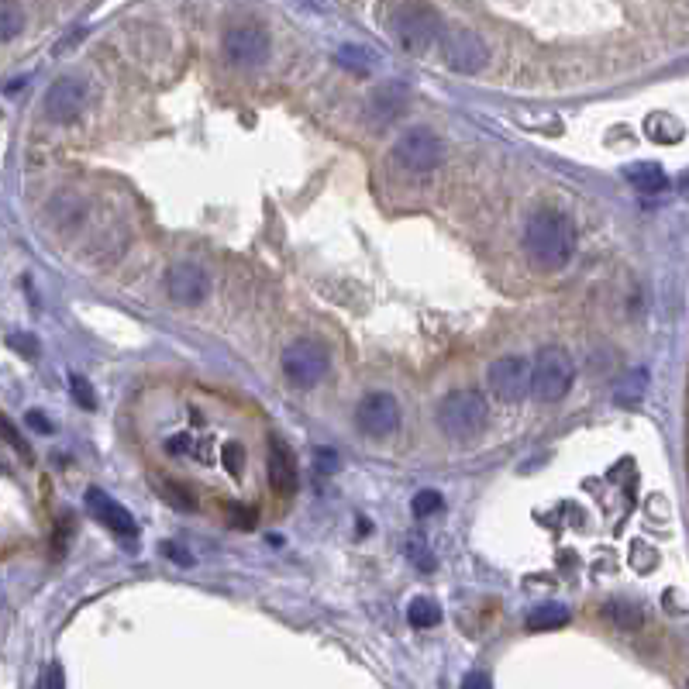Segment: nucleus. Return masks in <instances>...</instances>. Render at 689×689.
I'll use <instances>...</instances> for the list:
<instances>
[{"label": "nucleus", "mask_w": 689, "mask_h": 689, "mask_svg": "<svg viewBox=\"0 0 689 689\" xmlns=\"http://www.w3.org/2000/svg\"><path fill=\"white\" fill-rule=\"evenodd\" d=\"M524 252L538 269L555 273L576 255V228L559 211H538L524 228Z\"/></svg>", "instance_id": "f257e3e1"}, {"label": "nucleus", "mask_w": 689, "mask_h": 689, "mask_svg": "<svg viewBox=\"0 0 689 689\" xmlns=\"http://www.w3.org/2000/svg\"><path fill=\"white\" fill-rule=\"evenodd\" d=\"M435 421H438L441 435H448L455 441H469V438L483 435L486 421H490V407H486L483 393L455 390V393H448V397H441Z\"/></svg>", "instance_id": "f03ea898"}, {"label": "nucleus", "mask_w": 689, "mask_h": 689, "mask_svg": "<svg viewBox=\"0 0 689 689\" xmlns=\"http://www.w3.org/2000/svg\"><path fill=\"white\" fill-rule=\"evenodd\" d=\"M576 383V366H572L569 352L559 345H548L534 355L531 362V397L541 404H559L565 393Z\"/></svg>", "instance_id": "7ed1b4c3"}, {"label": "nucleus", "mask_w": 689, "mask_h": 689, "mask_svg": "<svg viewBox=\"0 0 689 689\" xmlns=\"http://www.w3.org/2000/svg\"><path fill=\"white\" fill-rule=\"evenodd\" d=\"M441 32H445V25L428 4H404L393 14V35H397L400 49H407L410 56H421L431 45H438Z\"/></svg>", "instance_id": "20e7f679"}, {"label": "nucleus", "mask_w": 689, "mask_h": 689, "mask_svg": "<svg viewBox=\"0 0 689 689\" xmlns=\"http://www.w3.org/2000/svg\"><path fill=\"white\" fill-rule=\"evenodd\" d=\"M393 162L407 176H428L441 166V138L431 128H410L393 142Z\"/></svg>", "instance_id": "39448f33"}, {"label": "nucleus", "mask_w": 689, "mask_h": 689, "mask_svg": "<svg viewBox=\"0 0 689 689\" xmlns=\"http://www.w3.org/2000/svg\"><path fill=\"white\" fill-rule=\"evenodd\" d=\"M328 362V352L317 342H307V338L283 348V373L297 390H311V386L321 383L328 376Z\"/></svg>", "instance_id": "423d86ee"}, {"label": "nucleus", "mask_w": 689, "mask_h": 689, "mask_svg": "<svg viewBox=\"0 0 689 689\" xmlns=\"http://www.w3.org/2000/svg\"><path fill=\"white\" fill-rule=\"evenodd\" d=\"M438 45H441V63L455 69V73H479L486 66V59H490L486 42L476 32H469V28H445Z\"/></svg>", "instance_id": "0eeeda50"}, {"label": "nucleus", "mask_w": 689, "mask_h": 689, "mask_svg": "<svg viewBox=\"0 0 689 689\" xmlns=\"http://www.w3.org/2000/svg\"><path fill=\"white\" fill-rule=\"evenodd\" d=\"M355 424L369 438H390L400 431V404L393 393H366L355 407Z\"/></svg>", "instance_id": "6e6552de"}, {"label": "nucleus", "mask_w": 689, "mask_h": 689, "mask_svg": "<svg viewBox=\"0 0 689 689\" xmlns=\"http://www.w3.org/2000/svg\"><path fill=\"white\" fill-rule=\"evenodd\" d=\"M87 100H90L87 83L76 80V76H63V80H56L45 90L42 111H45V118L56 121V125H69V121H76L87 111Z\"/></svg>", "instance_id": "1a4fd4ad"}, {"label": "nucleus", "mask_w": 689, "mask_h": 689, "mask_svg": "<svg viewBox=\"0 0 689 689\" xmlns=\"http://www.w3.org/2000/svg\"><path fill=\"white\" fill-rule=\"evenodd\" d=\"M486 383H490V390L500 400L517 404V400H524L531 393V362L524 355H503V359H497L486 369Z\"/></svg>", "instance_id": "9d476101"}, {"label": "nucleus", "mask_w": 689, "mask_h": 689, "mask_svg": "<svg viewBox=\"0 0 689 689\" xmlns=\"http://www.w3.org/2000/svg\"><path fill=\"white\" fill-rule=\"evenodd\" d=\"M224 59H228L231 66H242V69H252V66H262L269 56V35L262 32V28L255 25H238V28H228L224 32Z\"/></svg>", "instance_id": "9b49d317"}, {"label": "nucleus", "mask_w": 689, "mask_h": 689, "mask_svg": "<svg viewBox=\"0 0 689 689\" xmlns=\"http://www.w3.org/2000/svg\"><path fill=\"white\" fill-rule=\"evenodd\" d=\"M166 293L183 307H193L211 293V276L193 262H176L166 269Z\"/></svg>", "instance_id": "f8f14e48"}, {"label": "nucleus", "mask_w": 689, "mask_h": 689, "mask_svg": "<svg viewBox=\"0 0 689 689\" xmlns=\"http://www.w3.org/2000/svg\"><path fill=\"white\" fill-rule=\"evenodd\" d=\"M87 510L97 517L100 524H104V528H111L118 534H128V538H131V534L138 531V524H135V517L128 514V507H121L114 497H107L100 486H90V490H87Z\"/></svg>", "instance_id": "ddd939ff"}, {"label": "nucleus", "mask_w": 689, "mask_h": 689, "mask_svg": "<svg viewBox=\"0 0 689 689\" xmlns=\"http://www.w3.org/2000/svg\"><path fill=\"white\" fill-rule=\"evenodd\" d=\"M269 486H273L280 497H293L300 486V472H297V459L293 452L283 445V441H269Z\"/></svg>", "instance_id": "4468645a"}, {"label": "nucleus", "mask_w": 689, "mask_h": 689, "mask_svg": "<svg viewBox=\"0 0 689 689\" xmlns=\"http://www.w3.org/2000/svg\"><path fill=\"white\" fill-rule=\"evenodd\" d=\"M624 180L638 193H648V197L669 190V176L658 162H631V166H624Z\"/></svg>", "instance_id": "2eb2a0df"}, {"label": "nucleus", "mask_w": 689, "mask_h": 689, "mask_svg": "<svg viewBox=\"0 0 689 689\" xmlns=\"http://www.w3.org/2000/svg\"><path fill=\"white\" fill-rule=\"evenodd\" d=\"M524 624H528V631H555V627L569 624V607H562V603H541V607L531 610Z\"/></svg>", "instance_id": "dca6fc26"}, {"label": "nucleus", "mask_w": 689, "mask_h": 689, "mask_svg": "<svg viewBox=\"0 0 689 689\" xmlns=\"http://www.w3.org/2000/svg\"><path fill=\"white\" fill-rule=\"evenodd\" d=\"M25 32V7L18 0H0V42H11Z\"/></svg>", "instance_id": "f3484780"}, {"label": "nucleus", "mask_w": 689, "mask_h": 689, "mask_svg": "<svg viewBox=\"0 0 689 689\" xmlns=\"http://www.w3.org/2000/svg\"><path fill=\"white\" fill-rule=\"evenodd\" d=\"M407 621L410 627H438L441 624V607L431 596H417L407 607Z\"/></svg>", "instance_id": "a211bd4d"}, {"label": "nucleus", "mask_w": 689, "mask_h": 689, "mask_svg": "<svg viewBox=\"0 0 689 689\" xmlns=\"http://www.w3.org/2000/svg\"><path fill=\"white\" fill-rule=\"evenodd\" d=\"M607 617L617 627H624V631H638V627L645 624V614H641V607H638V603H627V600L607 603Z\"/></svg>", "instance_id": "6ab92c4d"}, {"label": "nucleus", "mask_w": 689, "mask_h": 689, "mask_svg": "<svg viewBox=\"0 0 689 689\" xmlns=\"http://www.w3.org/2000/svg\"><path fill=\"white\" fill-rule=\"evenodd\" d=\"M641 397H645V373H631V376H627L624 383L614 390V400H617V404H627V407L638 404Z\"/></svg>", "instance_id": "aec40b11"}, {"label": "nucleus", "mask_w": 689, "mask_h": 689, "mask_svg": "<svg viewBox=\"0 0 689 689\" xmlns=\"http://www.w3.org/2000/svg\"><path fill=\"white\" fill-rule=\"evenodd\" d=\"M441 507H445V497H441L438 490H421L414 500H410V510H414V517H431V514H438Z\"/></svg>", "instance_id": "412c9836"}, {"label": "nucleus", "mask_w": 689, "mask_h": 689, "mask_svg": "<svg viewBox=\"0 0 689 689\" xmlns=\"http://www.w3.org/2000/svg\"><path fill=\"white\" fill-rule=\"evenodd\" d=\"M338 63L348 66V69H355V73H366L369 66H373V59H369V52L366 49H359V45H345V49H338Z\"/></svg>", "instance_id": "4be33fe9"}, {"label": "nucleus", "mask_w": 689, "mask_h": 689, "mask_svg": "<svg viewBox=\"0 0 689 689\" xmlns=\"http://www.w3.org/2000/svg\"><path fill=\"white\" fill-rule=\"evenodd\" d=\"M69 393H73V400L80 407H87V410H94L97 407V397H94V390H90V383L83 376H69Z\"/></svg>", "instance_id": "5701e85b"}, {"label": "nucleus", "mask_w": 689, "mask_h": 689, "mask_svg": "<svg viewBox=\"0 0 689 689\" xmlns=\"http://www.w3.org/2000/svg\"><path fill=\"white\" fill-rule=\"evenodd\" d=\"M221 459H224V469H231V476H242L245 472V448L238 445V441H228V445H224Z\"/></svg>", "instance_id": "b1692460"}, {"label": "nucleus", "mask_w": 689, "mask_h": 689, "mask_svg": "<svg viewBox=\"0 0 689 689\" xmlns=\"http://www.w3.org/2000/svg\"><path fill=\"white\" fill-rule=\"evenodd\" d=\"M407 555H410V562H414V565H421V569L424 572H431V569H435V559H431V555H428V545H424V541H407Z\"/></svg>", "instance_id": "393cba45"}, {"label": "nucleus", "mask_w": 689, "mask_h": 689, "mask_svg": "<svg viewBox=\"0 0 689 689\" xmlns=\"http://www.w3.org/2000/svg\"><path fill=\"white\" fill-rule=\"evenodd\" d=\"M7 345L18 348V352H25L28 359H35V355H38V342H35V338H25V335H7Z\"/></svg>", "instance_id": "a878e982"}, {"label": "nucleus", "mask_w": 689, "mask_h": 689, "mask_svg": "<svg viewBox=\"0 0 689 689\" xmlns=\"http://www.w3.org/2000/svg\"><path fill=\"white\" fill-rule=\"evenodd\" d=\"M162 555H166V559H176V562H183V565H190V562H193L190 555L183 552L180 545H169V541H166V545H162Z\"/></svg>", "instance_id": "bb28decb"}, {"label": "nucleus", "mask_w": 689, "mask_h": 689, "mask_svg": "<svg viewBox=\"0 0 689 689\" xmlns=\"http://www.w3.org/2000/svg\"><path fill=\"white\" fill-rule=\"evenodd\" d=\"M187 448H190V438L187 435H176V438L166 441V452H173V455H183Z\"/></svg>", "instance_id": "cd10ccee"}, {"label": "nucleus", "mask_w": 689, "mask_h": 689, "mask_svg": "<svg viewBox=\"0 0 689 689\" xmlns=\"http://www.w3.org/2000/svg\"><path fill=\"white\" fill-rule=\"evenodd\" d=\"M28 421H32V428H38V431H52V424L42 417V410H28Z\"/></svg>", "instance_id": "c85d7f7f"}, {"label": "nucleus", "mask_w": 689, "mask_h": 689, "mask_svg": "<svg viewBox=\"0 0 689 689\" xmlns=\"http://www.w3.org/2000/svg\"><path fill=\"white\" fill-rule=\"evenodd\" d=\"M317 459H321V469L324 472H335L338 469V459L331 452H317Z\"/></svg>", "instance_id": "c756f323"}, {"label": "nucleus", "mask_w": 689, "mask_h": 689, "mask_svg": "<svg viewBox=\"0 0 689 689\" xmlns=\"http://www.w3.org/2000/svg\"><path fill=\"white\" fill-rule=\"evenodd\" d=\"M42 686H63V672H59V669H49V672L42 676Z\"/></svg>", "instance_id": "7c9ffc66"}, {"label": "nucleus", "mask_w": 689, "mask_h": 689, "mask_svg": "<svg viewBox=\"0 0 689 689\" xmlns=\"http://www.w3.org/2000/svg\"><path fill=\"white\" fill-rule=\"evenodd\" d=\"M490 686V676H476V672H472V676H466V686Z\"/></svg>", "instance_id": "2f4dec72"}]
</instances>
